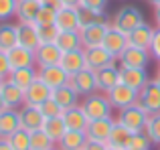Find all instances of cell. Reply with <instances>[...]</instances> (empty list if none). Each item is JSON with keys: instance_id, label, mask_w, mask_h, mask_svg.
I'll list each match as a JSON object with an SVG mask.
<instances>
[{"instance_id": "7402d4cb", "label": "cell", "mask_w": 160, "mask_h": 150, "mask_svg": "<svg viewBox=\"0 0 160 150\" xmlns=\"http://www.w3.org/2000/svg\"><path fill=\"white\" fill-rule=\"evenodd\" d=\"M61 65L63 69H65L69 75H75L77 71H81V69H85V49H75V51H67L63 53V59H61Z\"/></svg>"}, {"instance_id": "1f68e13d", "label": "cell", "mask_w": 160, "mask_h": 150, "mask_svg": "<svg viewBox=\"0 0 160 150\" xmlns=\"http://www.w3.org/2000/svg\"><path fill=\"white\" fill-rule=\"evenodd\" d=\"M55 43L59 45L63 53L67 51H75V49H81L83 43H81V32L79 31H59V37Z\"/></svg>"}, {"instance_id": "8d00e7d4", "label": "cell", "mask_w": 160, "mask_h": 150, "mask_svg": "<svg viewBox=\"0 0 160 150\" xmlns=\"http://www.w3.org/2000/svg\"><path fill=\"white\" fill-rule=\"evenodd\" d=\"M146 134L150 136L152 144L160 146V114H152L148 118V124H146Z\"/></svg>"}, {"instance_id": "ba28073f", "label": "cell", "mask_w": 160, "mask_h": 150, "mask_svg": "<svg viewBox=\"0 0 160 150\" xmlns=\"http://www.w3.org/2000/svg\"><path fill=\"white\" fill-rule=\"evenodd\" d=\"M108 98H109L112 108L122 110V108H128V106H132V103L138 102V91L132 89L130 85H126V83H118L113 89L108 91Z\"/></svg>"}, {"instance_id": "ffe728a7", "label": "cell", "mask_w": 160, "mask_h": 150, "mask_svg": "<svg viewBox=\"0 0 160 150\" xmlns=\"http://www.w3.org/2000/svg\"><path fill=\"white\" fill-rule=\"evenodd\" d=\"M95 75H98V89L103 91V93H108V91L113 89L118 83H122L120 67H116V63L108 65V67L99 69V71H95Z\"/></svg>"}, {"instance_id": "60d3db41", "label": "cell", "mask_w": 160, "mask_h": 150, "mask_svg": "<svg viewBox=\"0 0 160 150\" xmlns=\"http://www.w3.org/2000/svg\"><path fill=\"white\" fill-rule=\"evenodd\" d=\"M55 20H57V10H53L49 6H41L39 16H37L35 22L39 27H49V24H55Z\"/></svg>"}, {"instance_id": "83f0119b", "label": "cell", "mask_w": 160, "mask_h": 150, "mask_svg": "<svg viewBox=\"0 0 160 150\" xmlns=\"http://www.w3.org/2000/svg\"><path fill=\"white\" fill-rule=\"evenodd\" d=\"M87 134L85 132H79V130H67L63 134V138L57 142V148L59 150H83L87 142Z\"/></svg>"}, {"instance_id": "e575fe53", "label": "cell", "mask_w": 160, "mask_h": 150, "mask_svg": "<svg viewBox=\"0 0 160 150\" xmlns=\"http://www.w3.org/2000/svg\"><path fill=\"white\" fill-rule=\"evenodd\" d=\"M55 146H57L55 140L43 130V128H41V130L31 132V150H51Z\"/></svg>"}, {"instance_id": "7a4b0ae2", "label": "cell", "mask_w": 160, "mask_h": 150, "mask_svg": "<svg viewBox=\"0 0 160 150\" xmlns=\"http://www.w3.org/2000/svg\"><path fill=\"white\" fill-rule=\"evenodd\" d=\"M83 112L87 114L89 120H102V118H109L112 116V103H109L108 93L103 91H93V93L85 95L81 102Z\"/></svg>"}, {"instance_id": "f1b7e54d", "label": "cell", "mask_w": 160, "mask_h": 150, "mask_svg": "<svg viewBox=\"0 0 160 150\" xmlns=\"http://www.w3.org/2000/svg\"><path fill=\"white\" fill-rule=\"evenodd\" d=\"M41 10V0H18L16 20L18 22H35Z\"/></svg>"}, {"instance_id": "e0dca14e", "label": "cell", "mask_w": 160, "mask_h": 150, "mask_svg": "<svg viewBox=\"0 0 160 150\" xmlns=\"http://www.w3.org/2000/svg\"><path fill=\"white\" fill-rule=\"evenodd\" d=\"M16 28H18V45L31 49V51H37L41 45L37 22H16Z\"/></svg>"}, {"instance_id": "7c38bea8", "label": "cell", "mask_w": 160, "mask_h": 150, "mask_svg": "<svg viewBox=\"0 0 160 150\" xmlns=\"http://www.w3.org/2000/svg\"><path fill=\"white\" fill-rule=\"evenodd\" d=\"M37 69H39V79L43 83H47L51 89H57V87L69 83L71 75L61 65H49V67H37Z\"/></svg>"}, {"instance_id": "db71d44e", "label": "cell", "mask_w": 160, "mask_h": 150, "mask_svg": "<svg viewBox=\"0 0 160 150\" xmlns=\"http://www.w3.org/2000/svg\"><path fill=\"white\" fill-rule=\"evenodd\" d=\"M154 81H156V85L160 87V73H156V77H154Z\"/></svg>"}, {"instance_id": "d6a6232c", "label": "cell", "mask_w": 160, "mask_h": 150, "mask_svg": "<svg viewBox=\"0 0 160 150\" xmlns=\"http://www.w3.org/2000/svg\"><path fill=\"white\" fill-rule=\"evenodd\" d=\"M79 20H81V27H85V24H112L106 10H91V8L83 6H79Z\"/></svg>"}, {"instance_id": "f35d334b", "label": "cell", "mask_w": 160, "mask_h": 150, "mask_svg": "<svg viewBox=\"0 0 160 150\" xmlns=\"http://www.w3.org/2000/svg\"><path fill=\"white\" fill-rule=\"evenodd\" d=\"M154 144L150 140V136L146 132H138V134L132 136V142H130V148L128 150H150Z\"/></svg>"}, {"instance_id": "3957f363", "label": "cell", "mask_w": 160, "mask_h": 150, "mask_svg": "<svg viewBox=\"0 0 160 150\" xmlns=\"http://www.w3.org/2000/svg\"><path fill=\"white\" fill-rule=\"evenodd\" d=\"M142 22H146L144 20V14H142V10L138 6H122L120 10L113 14L112 18V24L116 28H120V31H124L126 35L128 32H132L134 28H138Z\"/></svg>"}, {"instance_id": "6f0895ef", "label": "cell", "mask_w": 160, "mask_h": 150, "mask_svg": "<svg viewBox=\"0 0 160 150\" xmlns=\"http://www.w3.org/2000/svg\"><path fill=\"white\" fill-rule=\"evenodd\" d=\"M158 73H160V61H158Z\"/></svg>"}, {"instance_id": "ac0fdd59", "label": "cell", "mask_w": 160, "mask_h": 150, "mask_svg": "<svg viewBox=\"0 0 160 150\" xmlns=\"http://www.w3.org/2000/svg\"><path fill=\"white\" fill-rule=\"evenodd\" d=\"M55 27L59 31H79L81 28V20H79V8L63 6L61 10H57V20Z\"/></svg>"}, {"instance_id": "f6af8a7d", "label": "cell", "mask_w": 160, "mask_h": 150, "mask_svg": "<svg viewBox=\"0 0 160 150\" xmlns=\"http://www.w3.org/2000/svg\"><path fill=\"white\" fill-rule=\"evenodd\" d=\"M109 0H81L83 8H91V10H106Z\"/></svg>"}, {"instance_id": "9f6ffc18", "label": "cell", "mask_w": 160, "mask_h": 150, "mask_svg": "<svg viewBox=\"0 0 160 150\" xmlns=\"http://www.w3.org/2000/svg\"><path fill=\"white\" fill-rule=\"evenodd\" d=\"M108 150H124V148H116V146H108Z\"/></svg>"}, {"instance_id": "5b68a950", "label": "cell", "mask_w": 160, "mask_h": 150, "mask_svg": "<svg viewBox=\"0 0 160 150\" xmlns=\"http://www.w3.org/2000/svg\"><path fill=\"white\" fill-rule=\"evenodd\" d=\"M69 85L73 87L81 98L93 93V91H99L98 89V75H95V71L89 69V67H85V69H81V71H77L75 75H71Z\"/></svg>"}, {"instance_id": "cb8c5ba5", "label": "cell", "mask_w": 160, "mask_h": 150, "mask_svg": "<svg viewBox=\"0 0 160 150\" xmlns=\"http://www.w3.org/2000/svg\"><path fill=\"white\" fill-rule=\"evenodd\" d=\"M120 77H122V83L130 85L136 91H140L142 87L150 81L146 69H124V67H120Z\"/></svg>"}, {"instance_id": "484cf974", "label": "cell", "mask_w": 160, "mask_h": 150, "mask_svg": "<svg viewBox=\"0 0 160 150\" xmlns=\"http://www.w3.org/2000/svg\"><path fill=\"white\" fill-rule=\"evenodd\" d=\"M20 128V116L18 110L14 108H6L4 112H0V136H10Z\"/></svg>"}, {"instance_id": "2e32d148", "label": "cell", "mask_w": 160, "mask_h": 150, "mask_svg": "<svg viewBox=\"0 0 160 150\" xmlns=\"http://www.w3.org/2000/svg\"><path fill=\"white\" fill-rule=\"evenodd\" d=\"M61 118L65 120L67 130H79V132H85L87 126H89V122H91V120L87 118V114L83 112L81 103H79V106H75V108H69V110H65Z\"/></svg>"}, {"instance_id": "f907efd6", "label": "cell", "mask_w": 160, "mask_h": 150, "mask_svg": "<svg viewBox=\"0 0 160 150\" xmlns=\"http://www.w3.org/2000/svg\"><path fill=\"white\" fill-rule=\"evenodd\" d=\"M154 20H156V24L160 27V6L154 8Z\"/></svg>"}, {"instance_id": "603a6c76", "label": "cell", "mask_w": 160, "mask_h": 150, "mask_svg": "<svg viewBox=\"0 0 160 150\" xmlns=\"http://www.w3.org/2000/svg\"><path fill=\"white\" fill-rule=\"evenodd\" d=\"M51 98L63 108V110H69V108L79 106V99H81V95H79L77 91H75L73 87L69 85V83H65V85H61V87H57V89H53Z\"/></svg>"}, {"instance_id": "4316f807", "label": "cell", "mask_w": 160, "mask_h": 150, "mask_svg": "<svg viewBox=\"0 0 160 150\" xmlns=\"http://www.w3.org/2000/svg\"><path fill=\"white\" fill-rule=\"evenodd\" d=\"M0 93H2L4 98V103H6V108H14V110H18L20 106H24V89H20V87H16L12 81H4L2 89H0Z\"/></svg>"}, {"instance_id": "ab89813d", "label": "cell", "mask_w": 160, "mask_h": 150, "mask_svg": "<svg viewBox=\"0 0 160 150\" xmlns=\"http://www.w3.org/2000/svg\"><path fill=\"white\" fill-rule=\"evenodd\" d=\"M39 108H41V112H43L45 118H59V116H63V112H65V110H63V108L59 106L57 102H55L53 98H49L47 102L41 103Z\"/></svg>"}, {"instance_id": "680465c9", "label": "cell", "mask_w": 160, "mask_h": 150, "mask_svg": "<svg viewBox=\"0 0 160 150\" xmlns=\"http://www.w3.org/2000/svg\"><path fill=\"white\" fill-rule=\"evenodd\" d=\"M51 150H59V148H57V146H55V148H51Z\"/></svg>"}, {"instance_id": "b9f144b4", "label": "cell", "mask_w": 160, "mask_h": 150, "mask_svg": "<svg viewBox=\"0 0 160 150\" xmlns=\"http://www.w3.org/2000/svg\"><path fill=\"white\" fill-rule=\"evenodd\" d=\"M37 28H39V39L41 43H55L59 37V28L55 27V24H49V27H39L37 24Z\"/></svg>"}, {"instance_id": "d6986e66", "label": "cell", "mask_w": 160, "mask_h": 150, "mask_svg": "<svg viewBox=\"0 0 160 150\" xmlns=\"http://www.w3.org/2000/svg\"><path fill=\"white\" fill-rule=\"evenodd\" d=\"M51 93H53L51 87L47 83H43L41 79H37V81H32L31 87L24 89V103H28V106H41V103H45L51 98Z\"/></svg>"}, {"instance_id": "d590c367", "label": "cell", "mask_w": 160, "mask_h": 150, "mask_svg": "<svg viewBox=\"0 0 160 150\" xmlns=\"http://www.w3.org/2000/svg\"><path fill=\"white\" fill-rule=\"evenodd\" d=\"M6 138L14 150H31V132H27L24 128H18L14 134L6 136Z\"/></svg>"}, {"instance_id": "8fae6325", "label": "cell", "mask_w": 160, "mask_h": 150, "mask_svg": "<svg viewBox=\"0 0 160 150\" xmlns=\"http://www.w3.org/2000/svg\"><path fill=\"white\" fill-rule=\"evenodd\" d=\"M37 67H49V65H59L63 59V51L57 43H41L35 51Z\"/></svg>"}, {"instance_id": "4fadbf2b", "label": "cell", "mask_w": 160, "mask_h": 150, "mask_svg": "<svg viewBox=\"0 0 160 150\" xmlns=\"http://www.w3.org/2000/svg\"><path fill=\"white\" fill-rule=\"evenodd\" d=\"M113 124L116 120L109 116V118H102V120H91L89 126H87L85 134L89 140H98V142H106L108 144V138L113 130Z\"/></svg>"}, {"instance_id": "8992f818", "label": "cell", "mask_w": 160, "mask_h": 150, "mask_svg": "<svg viewBox=\"0 0 160 150\" xmlns=\"http://www.w3.org/2000/svg\"><path fill=\"white\" fill-rule=\"evenodd\" d=\"M85 49V65L93 71H99V69L108 67V65L116 63V57L108 51L103 45H95V47H83Z\"/></svg>"}, {"instance_id": "7dc6e473", "label": "cell", "mask_w": 160, "mask_h": 150, "mask_svg": "<svg viewBox=\"0 0 160 150\" xmlns=\"http://www.w3.org/2000/svg\"><path fill=\"white\" fill-rule=\"evenodd\" d=\"M41 6H49V8H53V10H61L63 2L61 0H41Z\"/></svg>"}, {"instance_id": "4dcf8cb0", "label": "cell", "mask_w": 160, "mask_h": 150, "mask_svg": "<svg viewBox=\"0 0 160 150\" xmlns=\"http://www.w3.org/2000/svg\"><path fill=\"white\" fill-rule=\"evenodd\" d=\"M18 45V28L12 22H0V51H10Z\"/></svg>"}, {"instance_id": "c3c4849f", "label": "cell", "mask_w": 160, "mask_h": 150, "mask_svg": "<svg viewBox=\"0 0 160 150\" xmlns=\"http://www.w3.org/2000/svg\"><path fill=\"white\" fill-rule=\"evenodd\" d=\"M63 6H71V8H79L81 6V0H61Z\"/></svg>"}, {"instance_id": "9c48e42d", "label": "cell", "mask_w": 160, "mask_h": 150, "mask_svg": "<svg viewBox=\"0 0 160 150\" xmlns=\"http://www.w3.org/2000/svg\"><path fill=\"white\" fill-rule=\"evenodd\" d=\"M18 116H20V128H24L27 132H35V130H41L45 124V116L41 112L39 106H24L18 108Z\"/></svg>"}, {"instance_id": "9a60e30c", "label": "cell", "mask_w": 160, "mask_h": 150, "mask_svg": "<svg viewBox=\"0 0 160 150\" xmlns=\"http://www.w3.org/2000/svg\"><path fill=\"white\" fill-rule=\"evenodd\" d=\"M154 31H156V28L150 27L148 22H142L138 28H134L132 32H128V43L132 45V47L150 51V47H152V39H154Z\"/></svg>"}, {"instance_id": "ee69618b", "label": "cell", "mask_w": 160, "mask_h": 150, "mask_svg": "<svg viewBox=\"0 0 160 150\" xmlns=\"http://www.w3.org/2000/svg\"><path fill=\"white\" fill-rule=\"evenodd\" d=\"M150 55L156 61H160V27H156L154 31V39H152V47H150Z\"/></svg>"}, {"instance_id": "52a82bcc", "label": "cell", "mask_w": 160, "mask_h": 150, "mask_svg": "<svg viewBox=\"0 0 160 150\" xmlns=\"http://www.w3.org/2000/svg\"><path fill=\"white\" fill-rule=\"evenodd\" d=\"M138 103H140L150 116L160 114V87L156 85L154 79H150V81L138 91Z\"/></svg>"}, {"instance_id": "30bf717a", "label": "cell", "mask_w": 160, "mask_h": 150, "mask_svg": "<svg viewBox=\"0 0 160 150\" xmlns=\"http://www.w3.org/2000/svg\"><path fill=\"white\" fill-rule=\"evenodd\" d=\"M103 47L108 49L109 53H112L113 57H120L122 53L126 51V47H128V35H126L124 31H120V28H116L113 24H109L108 27V32H106V37H103Z\"/></svg>"}, {"instance_id": "d4e9b609", "label": "cell", "mask_w": 160, "mask_h": 150, "mask_svg": "<svg viewBox=\"0 0 160 150\" xmlns=\"http://www.w3.org/2000/svg\"><path fill=\"white\" fill-rule=\"evenodd\" d=\"M39 79V69L37 67H22V69H12L8 75V81H12L16 87L27 89L32 85V81Z\"/></svg>"}, {"instance_id": "681fc988", "label": "cell", "mask_w": 160, "mask_h": 150, "mask_svg": "<svg viewBox=\"0 0 160 150\" xmlns=\"http://www.w3.org/2000/svg\"><path fill=\"white\" fill-rule=\"evenodd\" d=\"M0 150H14L8 142V138H4V136H0Z\"/></svg>"}, {"instance_id": "74e56055", "label": "cell", "mask_w": 160, "mask_h": 150, "mask_svg": "<svg viewBox=\"0 0 160 150\" xmlns=\"http://www.w3.org/2000/svg\"><path fill=\"white\" fill-rule=\"evenodd\" d=\"M16 8H18V0H0V22L16 18Z\"/></svg>"}, {"instance_id": "5bb4252c", "label": "cell", "mask_w": 160, "mask_h": 150, "mask_svg": "<svg viewBox=\"0 0 160 150\" xmlns=\"http://www.w3.org/2000/svg\"><path fill=\"white\" fill-rule=\"evenodd\" d=\"M8 61H10L12 69H22V67H37V59H35V51L22 47V45H16L14 49L6 53Z\"/></svg>"}, {"instance_id": "44dd1931", "label": "cell", "mask_w": 160, "mask_h": 150, "mask_svg": "<svg viewBox=\"0 0 160 150\" xmlns=\"http://www.w3.org/2000/svg\"><path fill=\"white\" fill-rule=\"evenodd\" d=\"M109 24H85V27L79 28L81 32V43L83 47H95V45L103 43V37L108 32Z\"/></svg>"}, {"instance_id": "f5cc1de1", "label": "cell", "mask_w": 160, "mask_h": 150, "mask_svg": "<svg viewBox=\"0 0 160 150\" xmlns=\"http://www.w3.org/2000/svg\"><path fill=\"white\" fill-rule=\"evenodd\" d=\"M150 4H152V6L156 8V6H160V0H150Z\"/></svg>"}, {"instance_id": "bcb514c9", "label": "cell", "mask_w": 160, "mask_h": 150, "mask_svg": "<svg viewBox=\"0 0 160 150\" xmlns=\"http://www.w3.org/2000/svg\"><path fill=\"white\" fill-rule=\"evenodd\" d=\"M83 150H108V144L106 142H98V140H87Z\"/></svg>"}, {"instance_id": "f546056e", "label": "cell", "mask_w": 160, "mask_h": 150, "mask_svg": "<svg viewBox=\"0 0 160 150\" xmlns=\"http://www.w3.org/2000/svg\"><path fill=\"white\" fill-rule=\"evenodd\" d=\"M132 136H134L132 132H130L124 124H120L116 120L113 130H112V134H109V138H108V146H116V148L128 150L130 148V142H132Z\"/></svg>"}, {"instance_id": "7bdbcfd3", "label": "cell", "mask_w": 160, "mask_h": 150, "mask_svg": "<svg viewBox=\"0 0 160 150\" xmlns=\"http://www.w3.org/2000/svg\"><path fill=\"white\" fill-rule=\"evenodd\" d=\"M10 71H12V67H10V61H8L6 51H0V77L8 79Z\"/></svg>"}, {"instance_id": "6da1fadb", "label": "cell", "mask_w": 160, "mask_h": 150, "mask_svg": "<svg viewBox=\"0 0 160 150\" xmlns=\"http://www.w3.org/2000/svg\"><path fill=\"white\" fill-rule=\"evenodd\" d=\"M148 118H150V114L136 102V103H132V106H128V108H122V110L118 112V118L116 120L120 124H124L132 134H138V132H144L146 130Z\"/></svg>"}, {"instance_id": "11a10c76", "label": "cell", "mask_w": 160, "mask_h": 150, "mask_svg": "<svg viewBox=\"0 0 160 150\" xmlns=\"http://www.w3.org/2000/svg\"><path fill=\"white\" fill-rule=\"evenodd\" d=\"M4 81H6V79H4V77H0V89H2V85H4Z\"/></svg>"}, {"instance_id": "816d5d0a", "label": "cell", "mask_w": 160, "mask_h": 150, "mask_svg": "<svg viewBox=\"0 0 160 150\" xmlns=\"http://www.w3.org/2000/svg\"><path fill=\"white\" fill-rule=\"evenodd\" d=\"M6 110V103H4V98H2V93H0V112H4Z\"/></svg>"}, {"instance_id": "836d02e7", "label": "cell", "mask_w": 160, "mask_h": 150, "mask_svg": "<svg viewBox=\"0 0 160 150\" xmlns=\"http://www.w3.org/2000/svg\"><path fill=\"white\" fill-rule=\"evenodd\" d=\"M43 130L47 132L49 136L55 140V144L63 138V134L67 132V126H65V120L59 116V118H45V124H43Z\"/></svg>"}, {"instance_id": "277c9868", "label": "cell", "mask_w": 160, "mask_h": 150, "mask_svg": "<svg viewBox=\"0 0 160 150\" xmlns=\"http://www.w3.org/2000/svg\"><path fill=\"white\" fill-rule=\"evenodd\" d=\"M150 57H152L150 51L128 45L126 51L118 57V63H120V67H124V69H146L150 65Z\"/></svg>"}]
</instances>
